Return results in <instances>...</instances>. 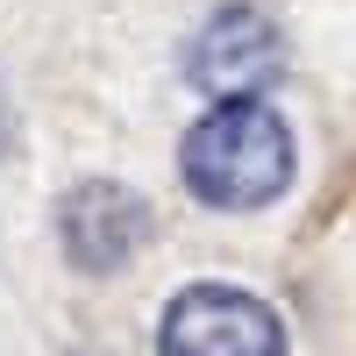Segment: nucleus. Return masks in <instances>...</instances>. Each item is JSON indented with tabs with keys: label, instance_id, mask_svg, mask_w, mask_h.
Wrapping results in <instances>:
<instances>
[{
	"label": "nucleus",
	"instance_id": "1",
	"mask_svg": "<svg viewBox=\"0 0 356 356\" xmlns=\"http://www.w3.org/2000/svg\"><path fill=\"white\" fill-rule=\"evenodd\" d=\"M178 178L214 214H257L292 186V129L264 100H214L178 143Z\"/></svg>",
	"mask_w": 356,
	"mask_h": 356
},
{
	"label": "nucleus",
	"instance_id": "3",
	"mask_svg": "<svg viewBox=\"0 0 356 356\" xmlns=\"http://www.w3.org/2000/svg\"><path fill=\"white\" fill-rule=\"evenodd\" d=\"M157 235V214L150 200L114 186V178H86L57 200V243H65V264L72 271H93V278H114L150 250Z\"/></svg>",
	"mask_w": 356,
	"mask_h": 356
},
{
	"label": "nucleus",
	"instance_id": "2",
	"mask_svg": "<svg viewBox=\"0 0 356 356\" xmlns=\"http://www.w3.org/2000/svg\"><path fill=\"white\" fill-rule=\"evenodd\" d=\"M157 356H285V321L271 300H257L243 285L200 278L171 292L157 321Z\"/></svg>",
	"mask_w": 356,
	"mask_h": 356
},
{
	"label": "nucleus",
	"instance_id": "4",
	"mask_svg": "<svg viewBox=\"0 0 356 356\" xmlns=\"http://www.w3.org/2000/svg\"><path fill=\"white\" fill-rule=\"evenodd\" d=\"M285 65V43H278V22L264 8H214L200 22V36L186 43V79L214 100H257L264 86L278 79Z\"/></svg>",
	"mask_w": 356,
	"mask_h": 356
}]
</instances>
